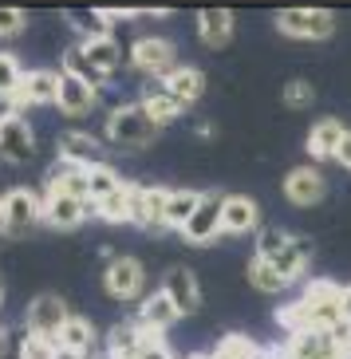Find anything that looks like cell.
Here are the masks:
<instances>
[{
    "mask_svg": "<svg viewBox=\"0 0 351 359\" xmlns=\"http://www.w3.org/2000/svg\"><path fill=\"white\" fill-rule=\"evenodd\" d=\"M75 312L67 308L64 296H55V292H43L36 296L32 304H28V312H24V324H28V332H36V336H48L60 344V332H64V324L71 320Z\"/></svg>",
    "mask_w": 351,
    "mask_h": 359,
    "instance_id": "ba28073f",
    "label": "cell"
},
{
    "mask_svg": "<svg viewBox=\"0 0 351 359\" xmlns=\"http://www.w3.org/2000/svg\"><path fill=\"white\" fill-rule=\"evenodd\" d=\"M324 194H328V182H324V174H319L316 166H296V170H288V178H284V198L292 201V205H300V210L319 205V201H324Z\"/></svg>",
    "mask_w": 351,
    "mask_h": 359,
    "instance_id": "4fadbf2b",
    "label": "cell"
},
{
    "mask_svg": "<svg viewBox=\"0 0 351 359\" xmlns=\"http://www.w3.org/2000/svg\"><path fill=\"white\" fill-rule=\"evenodd\" d=\"M60 72H67V75H79L83 83H91L99 91V87L106 83V75H99L95 67H91V60H87V48H83V40H75V43H67L64 48V67Z\"/></svg>",
    "mask_w": 351,
    "mask_h": 359,
    "instance_id": "f546056e",
    "label": "cell"
},
{
    "mask_svg": "<svg viewBox=\"0 0 351 359\" xmlns=\"http://www.w3.org/2000/svg\"><path fill=\"white\" fill-rule=\"evenodd\" d=\"M249 285H253L256 292H284V276H280L265 257L253 253V261H249Z\"/></svg>",
    "mask_w": 351,
    "mask_h": 359,
    "instance_id": "d6a6232c",
    "label": "cell"
},
{
    "mask_svg": "<svg viewBox=\"0 0 351 359\" xmlns=\"http://www.w3.org/2000/svg\"><path fill=\"white\" fill-rule=\"evenodd\" d=\"M87 182H91V205H95V201H103V198H111L115 190H123V178H118L106 162H99V166L87 170Z\"/></svg>",
    "mask_w": 351,
    "mask_h": 359,
    "instance_id": "836d02e7",
    "label": "cell"
},
{
    "mask_svg": "<svg viewBox=\"0 0 351 359\" xmlns=\"http://www.w3.org/2000/svg\"><path fill=\"white\" fill-rule=\"evenodd\" d=\"M103 288L111 300H123V304H135V300H146V269H142V261H135V257H111V264H106L103 273Z\"/></svg>",
    "mask_w": 351,
    "mask_h": 359,
    "instance_id": "8992f818",
    "label": "cell"
},
{
    "mask_svg": "<svg viewBox=\"0 0 351 359\" xmlns=\"http://www.w3.org/2000/svg\"><path fill=\"white\" fill-rule=\"evenodd\" d=\"M36 222H43V194L28 190V186H12L0 201V225L4 237H20L28 233Z\"/></svg>",
    "mask_w": 351,
    "mask_h": 359,
    "instance_id": "5b68a950",
    "label": "cell"
},
{
    "mask_svg": "<svg viewBox=\"0 0 351 359\" xmlns=\"http://www.w3.org/2000/svg\"><path fill=\"white\" fill-rule=\"evenodd\" d=\"M48 194H71V198H83L91 201V182H87V170L83 166H67V162H60V166L48 174V186H43Z\"/></svg>",
    "mask_w": 351,
    "mask_h": 359,
    "instance_id": "4316f807",
    "label": "cell"
},
{
    "mask_svg": "<svg viewBox=\"0 0 351 359\" xmlns=\"http://www.w3.org/2000/svg\"><path fill=\"white\" fill-rule=\"evenodd\" d=\"M139 359H174V351L166 348L162 332H154V327H150V339H146V348L139 351Z\"/></svg>",
    "mask_w": 351,
    "mask_h": 359,
    "instance_id": "74e56055",
    "label": "cell"
},
{
    "mask_svg": "<svg viewBox=\"0 0 351 359\" xmlns=\"http://www.w3.org/2000/svg\"><path fill=\"white\" fill-rule=\"evenodd\" d=\"M95 213V205L83 198H71V194H48L43 190V222L52 229H79Z\"/></svg>",
    "mask_w": 351,
    "mask_h": 359,
    "instance_id": "7c38bea8",
    "label": "cell"
},
{
    "mask_svg": "<svg viewBox=\"0 0 351 359\" xmlns=\"http://www.w3.org/2000/svg\"><path fill=\"white\" fill-rule=\"evenodd\" d=\"M139 320L146 327H154V332H162V336H166V332H170V327L181 320V312H178V304H174L170 296L158 288V292H146V300L139 304Z\"/></svg>",
    "mask_w": 351,
    "mask_h": 359,
    "instance_id": "44dd1931",
    "label": "cell"
},
{
    "mask_svg": "<svg viewBox=\"0 0 351 359\" xmlns=\"http://www.w3.org/2000/svg\"><path fill=\"white\" fill-rule=\"evenodd\" d=\"M95 217L103 222H130V182H123V190H115L111 198L95 201Z\"/></svg>",
    "mask_w": 351,
    "mask_h": 359,
    "instance_id": "1f68e13d",
    "label": "cell"
},
{
    "mask_svg": "<svg viewBox=\"0 0 351 359\" xmlns=\"http://www.w3.org/2000/svg\"><path fill=\"white\" fill-rule=\"evenodd\" d=\"M308 261H312V241H304V237H288L284 249H280L277 257H268V264L284 276V285L300 280V276H304V269H308Z\"/></svg>",
    "mask_w": 351,
    "mask_h": 359,
    "instance_id": "ffe728a7",
    "label": "cell"
},
{
    "mask_svg": "<svg viewBox=\"0 0 351 359\" xmlns=\"http://www.w3.org/2000/svg\"><path fill=\"white\" fill-rule=\"evenodd\" d=\"M202 205V190H170V205H166V229H186L190 217Z\"/></svg>",
    "mask_w": 351,
    "mask_h": 359,
    "instance_id": "f1b7e54d",
    "label": "cell"
},
{
    "mask_svg": "<svg viewBox=\"0 0 351 359\" xmlns=\"http://www.w3.org/2000/svg\"><path fill=\"white\" fill-rule=\"evenodd\" d=\"M130 67L146 79H158L166 83L174 72H178V48H174L166 36H139V40L130 43Z\"/></svg>",
    "mask_w": 351,
    "mask_h": 359,
    "instance_id": "3957f363",
    "label": "cell"
},
{
    "mask_svg": "<svg viewBox=\"0 0 351 359\" xmlns=\"http://www.w3.org/2000/svg\"><path fill=\"white\" fill-rule=\"evenodd\" d=\"M55 154H60V162H67V166H99L103 162V147H99V138L91 135V130H60V138H55Z\"/></svg>",
    "mask_w": 351,
    "mask_h": 359,
    "instance_id": "8fae6325",
    "label": "cell"
},
{
    "mask_svg": "<svg viewBox=\"0 0 351 359\" xmlns=\"http://www.w3.org/2000/svg\"><path fill=\"white\" fill-rule=\"evenodd\" d=\"M139 107L150 115V123H154V127H166V123H174V118L186 111V107H181L162 83L146 87V91H142V99H139Z\"/></svg>",
    "mask_w": 351,
    "mask_h": 359,
    "instance_id": "d4e9b609",
    "label": "cell"
},
{
    "mask_svg": "<svg viewBox=\"0 0 351 359\" xmlns=\"http://www.w3.org/2000/svg\"><path fill=\"white\" fill-rule=\"evenodd\" d=\"M87 48V60H91V67H95L99 75H115V67L123 64V48H118V40L111 36V40H83Z\"/></svg>",
    "mask_w": 351,
    "mask_h": 359,
    "instance_id": "4dcf8cb0",
    "label": "cell"
},
{
    "mask_svg": "<svg viewBox=\"0 0 351 359\" xmlns=\"http://www.w3.org/2000/svg\"><path fill=\"white\" fill-rule=\"evenodd\" d=\"M221 229L229 237H245V233H261V205L249 194H225V213Z\"/></svg>",
    "mask_w": 351,
    "mask_h": 359,
    "instance_id": "9a60e30c",
    "label": "cell"
},
{
    "mask_svg": "<svg viewBox=\"0 0 351 359\" xmlns=\"http://www.w3.org/2000/svg\"><path fill=\"white\" fill-rule=\"evenodd\" d=\"M95 99H99V91L91 83H83L79 75H67L64 72V79H60V111H64L67 118H83V115H91V107H95Z\"/></svg>",
    "mask_w": 351,
    "mask_h": 359,
    "instance_id": "ac0fdd59",
    "label": "cell"
},
{
    "mask_svg": "<svg viewBox=\"0 0 351 359\" xmlns=\"http://www.w3.org/2000/svg\"><path fill=\"white\" fill-rule=\"evenodd\" d=\"M340 312H343V320L351 324V285H343V296H340Z\"/></svg>",
    "mask_w": 351,
    "mask_h": 359,
    "instance_id": "60d3db41",
    "label": "cell"
},
{
    "mask_svg": "<svg viewBox=\"0 0 351 359\" xmlns=\"http://www.w3.org/2000/svg\"><path fill=\"white\" fill-rule=\"evenodd\" d=\"M233 12L229 8H202L198 12V36L205 48H225L233 40Z\"/></svg>",
    "mask_w": 351,
    "mask_h": 359,
    "instance_id": "7402d4cb",
    "label": "cell"
},
{
    "mask_svg": "<svg viewBox=\"0 0 351 359\" xmlns=\"http://www.w3.org/2000/svg\"><path fill=\"white\" fill-rule=\"evenodd\" d=\"M312 99H316V91H312V83H304V79H288L284 83V103L288 107H308Z\"/></svg>",
    "mask_w": 351,
    "mask_h": 359,
    "instance_id": "8d00e7d4",
    "label": "cell"
},
{
    "mask_svg": "<svg viewBox=\"0 0 351 359\" xmlns=\"http://www.w3.org/2000/svg\"><path fill=\"white\" fill-rule=\"evenodd\" d=\"M36 154V138H32V127L24 115H4L0 118V158L8 166H20Z\"/></svg>",
    "mask_w": 351,
    "mask_h": 359,
    "instance_id": "30bf717a",
    "label": "cell"
},
{
    "mask_svg": "<svg viewBox=\"0 0 351 359\" xmlns=\"http://www.w3.org/2000/svg\"><path fill=\"white\" fill-rule=\"evenodd\" d=\"M64 16L75 32H79V40H111L115 20L106 16V8H67Z\"/></svg>",
    "mask_w": 351,
    "mask_h": 359,
    "instance_id": "cb8c5ba5",
    "label": "cell"
},
{
    "mask_svg": "<svg viewBox=\"0 0 351 359\" xmlns=\"http://www.w3.org/2000/svg\"><path fill=\"white\" fill-rule=\"evenodd\" d=\"M328 336L336 339V344H340L343 351H351V324H347V320H343V316H340V320H336V324L328 327Z\"/></svg>",
    "mask_w": 351,
    "mask_h": 359,
    "instance_id": "f35d334b",
    "label": "cell"
},
{
    "mask_svg": "<svg viewBox=\"0 0 351 359\" xmlns=\"http://www.w3.org/2000/svg\"><path fill=\"white\" fill-rule=\"evenodd\" d=\"M277 32L288 36V40H331L336 36V16H331V8H308V4L280 8Z\"/></svg>",
    "mask_w": 351,
    "mask_h": 359,
    "instance_id": "277c9868",
    "label": "cell"
},
{
    "mask_svg": "<svg viewBox=\"0 0 351 359\" xmlns=\"http://www.w3.org/2000/svg\"><path fill=\"white\" fill-rule=\"evenodd\" d=\"M166 205H170V190L166 186H139L130 182V225L158 233L166 229Z\"/></svg>",
    "mask_w": 351,
    "mask_h": 359,
    "instance_id": "52a82bcc",
    "label": "cell"
},
{
    "mask_svg": "<svg viewBox=\"0 0 351 359\" xmlns=\"http://www.w3.org/2000/svg\"><path fill=\"white\" fill-rule=\"evenodd\" d=\"M150 327L142 320H127V324H115L111 336H106V355L111 359H139V351L146 348Z\"/></svg>",
    "mask_w": 351,
    "mask_h": 359,
    "instance_id": "e0dca14e",
    "label": "cell"
},
{
    "mask_svg": "<svg viewBox=\"0 0 351 359\" xmlns=\"http://www.w3.org/2000/svg\"><path fill=\"white\" fill-rule=\"evenodd\" d=\"M166 91H170L174 99H178L181 107H190V103H198V99L205 95V75H202V67H193V64H181L178 72L166 79Z\"/></svg>",
    "mask_w": 351,
    "mask_h": 359,
    "instance_id": "484cf974",
    "label": "cell"
},
{
    "mask_svg": "<svg viewBox=\"0 0 351 359\" xmlns=\"http://www.w3.org/2000/svg\"><path fill=\"white\" fill-rule=\"evenodd\" d=\"M340 296H343V285H336L328 276L324 280H312V285H304V292L292 304L280 308L277 320L288 327V336H296V332H328L343 316Z\"/></svg>",
    "mask_w": 351,
    "mask_h": 359,
    "instance_id": "6da1fadb",
    "label": "cell"
},
{
    "mask_svg": "<svg viewBox=\"0 0 351 359\" xmlns=\"http://www.w3.org/2000/svg\"><path fill=\"white\" fill-rule=\"evenodd\" d=\"M221 213H225V194L205 190V194H202V205H198V213L190 217V225L181 229V237H186L190 245H209V241H217V233H225V229H221Z\"/></svg>",
    "mask_w": 351,
    "mask_h": 359,
    "instance_id": "9c48e42d",
    "label": "cell"
},
{
    "mask_svg": "<svg viewBox=\"0 0 351 359\" xmlns=\"http://www.w3.org/2000/svg\"><path fill=\"white\" fill-rule=\"evenodd\" d=\"M60 79H64V72L32 67V72L24 75V103L28 107H55L60 103Z\"/></svg>",
    "mask_w": 351,
    "mask_h": 359,
    "instance_id": "d6986e66",
    "label": "cell"
},
{
    "mask_svg": "<svg viewBox=\"0 0 351 359\" xmlns=\"http://www.w3.org/2000/svg\"><path fill=\"white\" fill-rule=\"evenodd\" d=\"M60 348H71L79 355H95V324L87 316H71L60 332Z\"/></svg>",
    "mask_w": 351,
    "mask_h": 359,
    "instance_id": "83f0119b",
    "label": "cell"
},
{
    "mask_svg": "<svg viewBox=\"0 0 351 359\" xmlns=\"http://www.w3.org/2000/svg\"><path fill=\"white\" fill-rule=\"evenodd\" d=\"M55 359H91V355H79V351H71V348H60V355Z\"/></svg>",
    "mask_w": 351,
    "mask_h": 359,
    "instance_id": "b9f144b4",
    "label": "cell"
},
{
    "mask_svg": "<svg viewBox=\"0 0 351 359\" xmlns=\"http://www.w3.org/2000/svg\"><path fill=\"white\" fill-rule=\"evenodd\" d=\"M162 292L178 304L181 316H190V312H198V308H202V285H198V276H193L186 264L166 269V276H162Z\"/></svg>",
    "mask_w": 351,
    "mask_h": 359,
    "instance_id": "2e32d148",
    "label": "cell"
},
{
    "mask_svg": "<svg viewBox=\"0 0 351 359\" xmlns=\"http://www.w3.org/2000/svg\"><path fill=\"white\" fill-rule=\"evenodd\" d=\"M16 355H20V359H55V355H60V344L48 339V336H36V332H24Z\"/></svg>",
    "mask_w": 351,
    "mask_h": 359,
    "instance_id": "e575fe53",
    "label": "cell"
},
{
    "mask_svg": "<svg viewBox=\"0 0 351 359\" xmlns=\"http://www.w3.org/2000/svg\"><path fill=\"white\" fill-rule=\"evenodd\" d=\"M284 359H351L328 332H296L284 344Z\"/></svg>",
    "mask_w": 351,
    "mask_h": 359,
    "instance_id": "5bb4252c",
    "label": "cell"
},
{
    "mask_svg": "<svg viewBox=\"0 0 351 359\" xmlns=\"http://www.w3.org/2000/svg\"><path fill=\"white\" fill-rule=\"evenodd\" d=\"M154 135H158V127L150 123V115L139 103H123L106 115V138L118 150H142L154 142Z\"/></svg>",
    "mask_w": 351,
    "mask_h": 359,
    "instance_id": "7a4b0ae2",
    "label": "cell"
},
{
    "mask_svg": "<svg viewBox=\"0 0 351 359\" xmlns=\"http://www.w3.org/2000/svg\"><path fill=\"white\" fill-rule=\"evenodd\" d=\"M343 135H347V127L340 118H319L316 127L308 130V154L312 158H336L343 147Z\"/></svg>",
    "mask_w": 351,
    "mask_h": 359,
    "instance_id": "603a6c76",
    "label": "cell"
},
{
    "mask_svg": "<svg viewBox=\"0 0 351 359\" xmlns=\"http://www.w3.org/2000/svg\"><path fill=\"white\" fill-rule=\"evenodd\" d=\"M336 162H340L343 170H351V130L343 135V147H340V154H336Z\"/></svg>",
    "mask_w": 351,
    "mask_h": 359,
    "instance_id": "ab89813d",
    "label": "cell"
},
{
    "mask_svg": "<svg viewBox=\"0 0 351 359\" xmlns=\"http://www.w3.org/2000/svg\"><path fill=\"white\" fill-rule=\"evenodd\" d=\"M24 28H28L24 8H12V4H8V8H0V40H4V43H12Z\"/></svg>",
    "mask_w": 351,
    "mask_h": 359,
    "instance_id": "d590c367",
    "label": "cell"
}]
</instances>
